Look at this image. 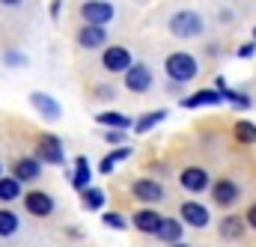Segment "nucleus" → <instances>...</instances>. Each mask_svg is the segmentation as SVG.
<instances>
[{
    "mask_svg": "<svg viewBox=\"0 0 256 247\" xmlns=\"http://www.w3.org/2000/svg\"><path fill=\"white\" fill-rule=\"evenodd\" d=\"M164 68H167V78H170V80H176V84H185V80L196 78V72H200V62L194 60L191 54H185V51H176V54H170V57L164 60Z\"/></svg>",
    "mask_w": 256,
    "mask_h": 247,
    "instance_id": "1",
    "label": "nucleus"
},
{
    "mask_svg": "<svg viewBox=\"0 0 256 247\" xmlns=\"http://www.w3.org/2000/svg\"><path fill=\"white\" fill-rule=\"evenodd\" d=\"M167 27H170V33H173L176 39H194V36L202 33V15L194 12V9H182V12H176V15L170 18Z\"/></svg>",
    "mask_w": 256,
    "mask_h": 247,
    "instance_id": "2",
    "label": "nucleus"
},
{
    "mask_svg": "<svg viewBox=\"0 0 256 247\" xmlns=\"http://www.w3.org/2000/svg\"><path fill=\"white\" fill-rule=\"evenodd\" d=\"M36 158L39 161H48V164H63L66 155H63V143L57 134H42L39 137V146H36Z\"/></svg>",
    "mask_w": 256,
    "mask_h": 247,
    "instance_id": "3",
    "label": "nucleus"
},
{
    "mask_svg": "<svg viewBox=\"0 0 256 247\" xmlns=\"http://www.w3.org/2000/svg\"><path fill=\"white\" fill-rule=\"evenodd\" d=\"M80 18L86 21V24H108L110 18H114V6L108 3V0H86L84 6H80Z\"/></svg>",
    "mask_w": 256,
    "mask_h": 247,
    "instance_id": "4",
    "label": "nucleus"
},
{
    "mask_svg": "<svg viewBox=\"0 0 256 247\" xmlns=\"http://www.w3.org/2000/svg\"><path fill=\"white\" fill-rule=\"evenodd\" d=\"M122 74H126V86L131 92H146L152 86V72H149L146 62H131V68L122 72Z\"/></svg>",
    "mask_w": 256,
    "mask_h": 247,
    "instance_id": "5",
    "label": "nucleus"
},
{
    "mask_svg": "<svg viewBox=\"0 0 256 247\" xmlns=\"http://www.w3.org/2000/svg\"><path fill=\"white\" fill-rule=\"evenodd\" d=\"M131 54H128V48L122 45H114V48H104V57H102V66L108 68V72H128L131 68Z\"/></svg>",
    "mask_w": 256,
    "mask_h": 247,
    "instance_id": "6",
    "label": "nucleus"
},
{
    "mask_svg": "<svg viewBox=\"0 0 256 247\" xmlns=\"http://www.w3.org/2000/svg\"><path fill=\"white\" fill-rule=\"evenodd\" d=\"M131 194L140 200V202H158L161 196H164V188H161V182H155V179H137L134 185H131Z\"/></svg>",
    "mask_w": 256,
    "mask_h": 247,
    "instance_id": "7",
    "label": "nucleus"
},
{
    "mask_svg": "<svg viewBox=\"0 0 256 247\" xmlns=\"http://www.w3.org/2000/svg\"><path fill=\"white\" fill-rule=\"evenodd\" d=\"M179 185L185 188V190H191V194H200V190L208 188V173L202 167H185L179 173Z\"/></svg>",
    "mask_w": 256,
    "mask_h": 247,
    "instance_id": "8",
    "label": "nucleus"
},
{
    "mask_svg": "<svg viewBox=\"0 0 256 247\" xmlns=\"http://www.w3.org/2000/svg\"><path fill=\"white\" fill-rule=\"evenodd\" d=\"M24 206H27V212L36 214V218H48V214L54 212V200H51L45 190H30V194L24 196Z\"/></svg>",
    "mask_w": 256,
    "mask_h": 247,
    "instance_id": "9",
    "label": "nucleus"
},
{
    "mask_svg": "<svg viewBox=\"0 0 256 247\" xmlns=\"http://www.w3.org/2000/svg\"><path fill=\"white\" fill-rule=\"evenodd\" d=\"M30 104H33V110H39L45 120H60V116H63L60 102L51 98V96H45V92H33V96H30Z\"/></svg>",
    "mask_w": 256,
    "mask_h": 247,
    "instance_id": "10",
    "label": "nucleus"
},
{
    "mask_svg": "<svg viewBox=\"0 0 256 247\" xmlns=\"http://www.w3.org/2000/svg\"><path fill=\"white\" fill-rule=\"evenodd\" d=\"M182 220H185L188 226H194V230H202V226L208 224V208H206L202 202L188 200V202H182Z\"/></svg>",
    "mask_w": 256,
    "mask_h": 247,
    "instance_id": "11",
    "label": "nucleus"
},
{
    "mask_svg": "<svg viewBox=\"0 0 256 247\" xmlns=\"http://www.w3.org/2000/svg\"><path fill=\"white\" fill-rule=\"evenodd\" d=\"M104 39H108V33H104L102 24H86V27L78 30V45L80 48H102Z\"/></svg>",
    "mask_w": 256,
    "mask_h": 247,
    "instance_id": "12",
    "label": "nucleus"
},
{
    "mask_svg": "<svg viewBox=\"0 0 256 247\" xmlns=\"http://www.w3.org/2000/svg\"><path fill=\"white\" fill-rule=\"evenodd\" d=\"M131 220H134V226H137L140 232H149V236H155L164 218H161L158 212H152V208H140V212H134V218H131Z\"/></svg>",
    "mask_w": 256,
    "mask_h": 247,
    "instance_id": "13",
    "label": "nucleus"
},
{
    "mask_svg": "<svg viewBox=\"0 0 256 247\" xmlns=\"http://www.w3.org/2000/svg\"><path fill=\"white\" fill-rule=\"evenodd\" d=\"M212 196H214L218 206H232L238 200V185L232 179H220V182H214V188H212Z\"/></svg>",
    "mask_w": 256,
    "mask_h": 247,
    "instance_id": "14",
    "label": "nucleus"
},
{
    "mask_svg": "<svg viewBox=\"0 0 256 247\" xmlns=\"http://www.w3.org/2000/svg\"><path fill=\"white\" fill-rule=\"evenodd\" d=\"M39 173H42L39 158H18L15 170H12V176H18L21 182H33V179H39Z\"/></svg>",
    "mask_w": 256,
    "mask_h": 247,
    "instance_id": "15",
    "label": "nucleus"
},
{
    "mask_svg": "<svg viewBox=\"0 0 256 247\" xmlns=\"http://www.w3.org/2000/svg\"><path fill=\"white\" fill-rule=\"evenodd\" d=\"M182 224L176 220V218H164L161 220V226H158V232H155V238H161L164 244H176L179 238H182Z\"/></svg>",
    "mask_w": 256,
    "mask_h": 247,
    "instance_id": "16",
    "label": "nucleus"
},
{
    "mask_svg": "<svg viewBox=\"0 0 256 247\" xmlns=\"http://www.w3.org/2000/svg\"><path fill=\"white\" fill-rule=\"evenodd\" d=\"M224 96L220 92H214V90H200V92H194L188 96L185 102H182V108H202V104H218Z\"/></svg>",
    "mask_w": 256,
    "mask_h": 247,
    "instance_id": "17",
    "label": "nucleus"
},
{
    "mask_svg": "<svg viewBox=\"0 0 256 247\" xmlns=\"http://www.w3.org/2000/svg\"><path fill=\"white\" fill-rule=\"evenodd\" d=\"M72 188L80 194L84 188H90V161L80 155L78 161H74V176H72Z\"/></svg>",
    "mask_w": 256,
    "mask_h": 247,
    "instance_id": "18",
    "label": "nucleus"
},
{
    "mask_svg": "<svg viewBox=\"0 0 256 247\" xmlns=\"http://www.w3.org/2000/svg\"><path fill=\"white\" fill-rule=\"evenodd\" d=\"M126 158H131V146L122 143V146H116L114 152H108V155L102 158V167H98V170H102V173H110L114 164H116V161H126Z\"/></svg>",
    "mask_w": 256,
    "mask_h": 247,
    "instance_id": "19",
    "label": "nucleus"
},
{
    "mask_svg": "<svg viewBox=\"0 0 256 247\" xmlns=\"http://www.w3.org/2000/svg\"><path fill=\"white\" fill-rule=\"evenodd\" d=\"M21 196V179L12 176V179H3L0 176V202H12Z\"/></svg>",
    "mask_w": 256,
    "mask_h": 247,
    "instance_id": "20",
    "label": "nucleus"
},
{
    "mask_svg": "<svg viewBox=\"0 0 256 247\" xmlns=\"http://www.w3.org/2000/svg\"><path fill=\"white\" fill-rule=\"evenodd\" d=\"M96 122L108 125V128H131V120L126 114H114V110H104V114H96Z\"/></svg>",
    "mask_w": 256,
    "mask_h": 247,
    "instance_id": "21",
    "label": "nucleus"
},
{
    "mask_svg": "<svg viewBox=\"0 0 256 247\" xmlns=\"http://www.w3.org/2000/svg\"><path fill=\"white\" fill-rule=\"evenodd\" d=\"M80 200H84V206H86L90 212H98L108 196H104V190H98V188H84V190H80Z\"/></svg>",
    "mask_w": 256,
    "mask_h": 247,
    "instance_id": "22",
    "label": "nucleus"
},
{
    "mask_svg": "<svg viewBox=\"0 0 256 247\" xmlns=\"http://www.w3.org/2000/svg\"><path fill=\"white\" fill-rule=\"evenodd\" d=\"M18 232V214L9 208H0V238H9Z\"/></svg>",
    "mask_w": 256,
    "mask_h": 247,
    "instance_id": "23",
    "label": "nucleus"
},
{
    "mask_svg": "<svg viewBox=\"0 0 256 247\" xmlns=\"http://www.w3.org/2000/svg\"><path fill=\"white\" fill-rule=\"evenodd\" d=\"M232 131H236V140L238 143H256V125L250 120H238Z\"/></svg>",
    "mask_w": 256,
    "mask_h": 247,
    "instance_id": "24",
    "label": "nucleus"
},
{
    "mask_svg": "<svg viewBox=\"0 0 256 247\" xmlns=\"http://www.w3.org/2000/svg\"><path fill=\"white\" fill-rule=\"evenodd\" d=\"M242 226H244L242 218H226V220H220V236L224 238H238L242 236Z\"/></svg>",
    "mask_w": 256,
    "mask_h": 247,
    "instance_id": "25",
    "label": "nucleus"
},
{
    "mask_svg": "<svg viewBox=\"0 0 256 247\" xmlns=\"http://www.w3.org/2000/svg\"><path fill=\"white\" fill-rule=\"evenodd\" d=\"M164 116H167V110H155V114H146L140 122L134 125V128H137V134H146L149 128H155L158 122H164Z\"/></svg>",
    "mask_w": 256,
    "mask_h": 247,
    "instance_id": "26",
    "label": "nucleus"
},
{
    "mask_svg": "<svg viewBox=\"0 0 256 247\" xmlns=\"http://www.w3.org/2000/svg\"><path fill=\"white\" fill-rule=\"evenodd\" d=\"M102 224L110 226V230H126V218H120V214H114V212H104V214H102Z\"/></svg>",
    "mask_w": 256,
    "mask_h": 247,
    "instance_id": "27",
    "label": "nucleus"
},
{
    "mask_svg": "<svg viewBox=\"0 0 256 247\" xmlns=\"http://www.w3.org/2000/svg\"><path fill=\"white\" fill-rule=\"evenodd\" d=\"M104 140L114 143V146H122V143H126V128H110V131L104 134Z\"/></svg>",
    "mask_w": 256,
    "mask_h": 247,
    "instance_id": "28",
    "label": "nucleus"
},
{
    "mask_svg": "<svg viewBox=\"0 0 256 247\" xmlns=\"http://www.w3.org/2000/svg\"><path fill=\"white\" fill-rule=\"evenodd\" d=\"M254 51H256V42H250V45H242V48H238V57H254Z\"/></svg>",
    "mask_w": 256,
    "mask_h": 247,
    "instance_id": "29",
    "label": "nucleus"
},
{
    "mask_svg": "<svg viewBox=\"0 0 256 247\" xmlns=\"http://www.w3.org/2000/svg\"><path fill=\"white\" fill-rule=\"evenodd\" d=\"M6 62L9 66H24V57L21 54H6Z\"/></svg>",
    "mask_w": 256,
    "mask_h": 247,
    "instance_id": "30",
    "label": "nucleus"
},
{
    "mask_svg": "<svg viewBox=\"0 0 256 247\" xmlns=\"http://www.w3.org/2000/svg\"><path fill=\"white\" fill-rule=\"evenodd\" d=\"M248 224H250V226L256 230V202L250 206V208H248Z\"/></svg>",
    "mask_w": 256,
    "mask_h": 247,
    "instance_id": "31",
    "label": "nucleus"
},
{
    "mask_svg": "<svg viewBox=\"0 0 256 247\" xmlns=\"http://www.w3.org/2000/svg\"><path fill=\"white\" fill-rule=\"evenodd\" d=\"M57 12H60V0H54V3H51V15H54V18H57Z\"/></svg>",
    "mask_w": 256,
    "mask_h": 247,
    "instance_id": "32",
    "label": "nucleus"
},
{
    "mask_svg": "<svg viewBox=\"0 0 256 247\" xmlns=\"http://www.w3.org/2000/svg\"><path fill=\"white\" fill-rule=\"evenodd\" d=\"M0 3H3V6H18L21 0H0Z\"/></svg>",
    "mask_w": 256,
    "mask_h": 247,
    "instance_id": "33",
    "label": "nucleus"
},
{
    "mask_svg": "<svg viewBox=\"0 0 256 247\" xmlns=\"http://www.w3.org/2000/svg\"><path fill=\"white\" fill-rule=\"evenodd\" d=\"M170 247H191V244H182V242H176V244H170Z\"/></svg>",
    "mask_w": 256,
    "mask_h": 247,
    "instance_id": "34",
    "label": "nucleus"
},
{
    "mask_svg": "<svg viewBox=\"0 0 256 247\" xmlns=\"http://www.w3.org/2000/svg\"><path fill=\"white\" fill-rule=\"evenodd\" d=\"M254 36H256V30H254Z\"/></svg>",
    "mask_w": 256,
    "mask_h": 247,
    "instance_id": "35",
    "label": "nucleus"
}]
</instances>
